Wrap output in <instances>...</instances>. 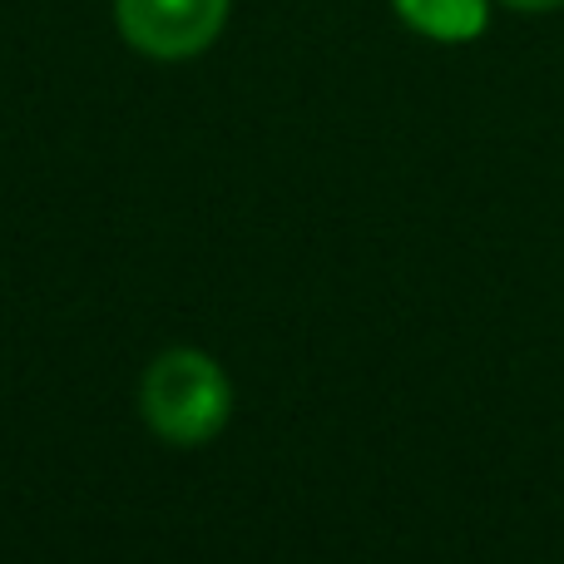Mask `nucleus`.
<instances>
[{
  "mask_svg": "<svg viewBox=\"0 0 564 564\" xmlns=\"http://www.w3.org/2000/svg\"><path fill=\"white\" fill-rule=\"evenodd\" d=\"M115 15L139 55L188 59L218 40L228 0H115Z\"/></svg>",
  "mask_w": 564,
  "mask_h": 564,
  "instance_id": "f03ea898",
  "label": "nucleus"
},
{
  "mask_svg": "<svg viewBox=\"0 0 564 564\" xmlns=\"http://www.w3.org/2000/svg\"><path fill=\"white\" fill-rule=\"evenodd\" d=\"M391 6H397V15L406 20L416 35L446 40V45L476 40L490 20L486 0H391Z\"/></svg>",
  "mask_w": 564,
  "mask_h": 564,
  "instance_id": "7ed1b4c3",
  "label": "nucleus"
},
{
  "mask_svg": "<svg viewBox=\"0 0 564 564\" xmlns=\"http://www.w3.org/2000/svg\"><path fill=\"white\" fill-rule=\"evenodd\" d=\"M139 411H144L149 431H159L174 446H204V441H214L228 426L234 387H228L224 367L214 357L178 347V351H164L144 371Z\"/></svg>",
  "mask_w": 564,
  "mask_h": 564,
  "instance_id": "f257e3e1",
  "label": "nucleus"
},
{
  "mask_svg": "<svg viewBox=\"0 0 564 564\" xmlns=\"http://www.w3.org/2000/svg\"><path fill=\"white\" fill-rule=\"evenodd\" d=\"M510 10H530V15H540V10H560L564 0H506Z\"/></svg>",
  "mask_w": 564,
  "mask_h": 564,
  "instance_id": "20e7f679",
  "label": "nucleus"
}]
</instances>
